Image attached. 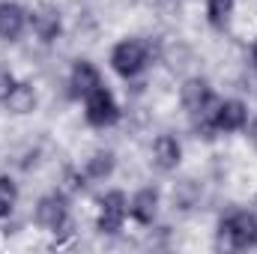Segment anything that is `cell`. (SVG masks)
<instances>
[{"instance_id":"1","label":"cell","mask_w":257,"mask_h":254,"mask_svg":"<svg viewBox=\"0 0 257 254\" xmlns=\"http://www.w3.org/2000/svg\"><path fill=\"white\" fill-rule=\"evenodd\" d=\"M218 99L221 96L215 93V87L203 75H192V78L183 81L180 105H183L186 120H189V126H192V132L197 138H206V141L215 138V132H212V108L218 105Z\"/></svg>"},{"instance_id":"2","label":"cell","mask_w":257,"mask_h":254,"mask_svg":"<svg viewBox=\"0 0 257 254\" xmlns=\"http://www.w3.org/2000/svg\"><path fill=\"white\" fill-rule=\"evenodd\" d=\"M153 63H156V51H153L150 39H144V36H123V39H117L111 54H108L111 72L117 78H123L126 84L144 78L153 69Z\"/></svg>"},{"instance_id":"3","label":"cell","mask_w":257,"mask_h":254,"mask_svg":"<svg viewBox=\"0 0 257 254\" xmlns=\"http://www.w3.org/2000/svg\"><path fill=\"white\" fill-rule=\"evenodd\" d=\"M218 248L227 251H254L257 248V212L254 209H230L221 215L215 227Z\"/></svg>"},{"instance_id":"4","label":"cell","mask_w":257,"mask_h":254,"mask_svg":"<svg viewBox=\"0 0 257 254\" xmlns=\"http://www.w3.org/2000/svg\"><path fill=\"white\" fill-rule=\"evenodd\" d=\"M33 221H36L39 230H45L51 236L69 230V224H72V197L63 189L45 191L33 206Z\"/></svg>"},{"instance_id":"5","label":"cell","mask_w":257,"mask_h":254,"mask_svg":"<svg viewBox=\"0 0 257 254\" xmlns=\"http://www.w3.org/2000/svg\"><path fill=\"white\" fill-rule=\"evenodd\" d=\"M81 114H84V123L90 129H114L123 120V108H120V99L114 96V90L108 84L96 87L84 102H81Z\"/></svg>"},{"instance_id":"6","label":"cell","mask_w":257,"mask_h":254,"mask_svg":"<svg viewBox=\"0 0 257 254\" xmlns=\"http://www.w3.org/2000/svg\"><path fill=\"white\" fill-rule=\"evenodd\" d=\"M128 221V194L123 189H108L96 203V230L102 236H117Z\"/></svg>"},{"instance_id":"7","label":"cell","mask_w":257,"mask_h":254,"mask_svg":"<svg viewBox=\"0 0 257 254\" xmlns=\"http://www.w3.org/2000/svg\"><path fill=\"white\" fill-rule=\"evenodd\" d=\"M248 117H251V111H248L245 99L221 96L218 105L212 108V132H215V138L218 135H242Z\"/></svg>"},{"instance_id":"8","label":"cell","mask_w":257,"mask_h":254,"mask_svg":"<svg viewBox=\"0 0 257 254\" xmlns=\"http://www.w3.org/2000/svg\"><path fill=\"white\" fill-rule=\"evenodd\" d=\"M102 84H105V75H102V69L93 63V60H87V57L72 60L69 75H66V93H69L72 102H84Z\"/></svg>"},{"instance_id":"9","label":"cell","mask_w":257,"mask_h":254,"mask_svg":"<svg viewBox=\"0 0 257 254\" xmlns=\"http://www.w3.org/2000/svg\"><path fill=\"white\" fill-rule=\"evenodd\" d=\"M30 30V9L18 0H0V42L15 45Z\"/></svg>"},{"instance_id":"10","label":"cell","mask_w":257,"mask_h":254,"mask_svg":"<svg viewBox=\"0 0 257 254\" xmlns=\"http://www.w3.org/2000/svg\"><path fill=\"white\" fill-rule=\"evenodd\" d=\"M162 212V191L156 186H141L128 194V218L141 227H153Z\"/></svg>"},{"instance_id":"11","label":"cell","mask_w":257,"mask_h":254,"mask_svg":"<svg viewBox=\"0 0 257 254\" xmlns=\"http://www.w3.org/2000/svg\"><path fill=\"white\" fill-rule=\"evenodd\" d=\"M30 33L42 45H54L63 36V15L54 3H39L30 9Z\"/></svg>"},{"instance_id":"12","label":"cell","mask_w":257,"mask_h":254,"mask_svg":"<svg viewBox=\"0 0 257 254\" xmlns=\"http://www.w3.org/2000/svg\"><path fill=\"white\" fill-rule=\"evenodd\" d=\"M150 162L159 174H174L183 165V141L171 132H162L150 144Z\"/></svg>"},{"instance_id":"13","label":"cell","mask_w":257,"mask_h":254,"mask_svg":"<svg viewBox=\"0 0 257 254\" xmlns=\"http://www.w3.org/2000/svg\"><path fill=\"white\" fill-rule=\"evenodd\" d=\"M78 171L84 174V180H87L90 186H93V183H105V180H111L114 171H117V153L108 150V147H99V150H93V153L84 159V165H81Z\"/></svg>"},{"instance_id":"14","label":"cell","mask_w":257,"mask_h":254,"mask_svg":"<svg viewBox=\"0 0 257 254\" xmlns=\"http://www.w3.org/2000/svg\"><path fill=\"white\" fill-rule=\"evenodd\" d=\"M9 114H15V117H27V114H33L36 108H39V93H36V87L30 84V81H15V87L9 90V96L0 102Z\"/></svg>"},{"instance_id":"15","label":"cell","mask_w":257,"mask_h":254,"mask_svg":"<svg viewBox=\"0 0 257 254\" xmlns=\"http://www.w3.org/2000/svg\"><path fill=\"white\" fill-rule=\"evenodd\" d=\"M203 15H206V24H209L215 33H224V30L233 24L236 0H203Z\"/></svg>"},{"instance_id":"16","label":"cell","mask_w":257,"mask_h":254,"mask_svg":"<svg viewBox=\"0 0 257 254\" xmlns=\"http://www.w3.org/2000/svg\"><path fill=\"white\" fill-rule=\"evenodd\" d=\"M18 200H21V189H18L15 177L0 174V221H6V218L15 212Z\"/></svg>"},{"instance_id":"17","label":"cell","mask_w":257,"mask_h":254,"mask_svg":"<svg viewBox=\"0 0 257 254\" xmlns=\"http://www.w3.org/2000/svg\"><path fill=\"white\" fill-rule=\"evenodd\" d=\"M15 81H18V75H15V72H12L9 66L0 63V102H3L6 96H9V90L15 87Z\"/></svg>"},{"instance_id":"18","label":"cell","mask_w":257,"mask_h":254,"mask_svg":"<svg viewBox=\"0 0 257 254\" xmlns=\"http://www.w3.org/2000/svg\"><path fill=\"white\" fill-rule=\"evenodd\" d=\"M242 135L248 138V144L257 150V114H251V117H248V123H245V129H242Z\"/></svg>"},{"instance_id":"19","label":"cell","mask_w":257,"mask_h":254,"mask_svg":"<svg viewBox=\"0 0 257 254\" xmlns=\"http://www.w3.org/2000/svg\"><path fill=\"white\" fill-rule=\"evenodd\" d=\"M159 9H165V12H174V9H180V0H153Z\"/></svg>"},{"instance_id":"20","label":"cell","mask_w":257,"mask_h":254,"mask_svg":"<svg viewBox=\"0 0 257 254\" xmlns=\"http://www.w3.org/2000/svg\"><path fill=\"white\" fill-rule=\"evenodd\" d=\"M248 66L257 69V36L251 39V45H248Z\"/></svg>"}]
</instances>
